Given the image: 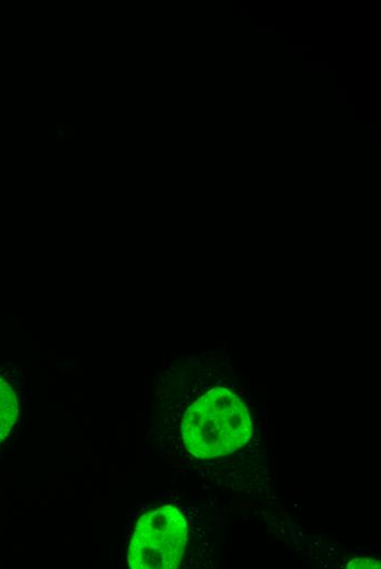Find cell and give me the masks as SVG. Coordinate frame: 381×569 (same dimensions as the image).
<instances>
[{"instance_id": "cell-1", "label": "cell", "mask_w": 381, "mask_h": 569, "mask_svg": "<svg viewBox=\"0 0 381 569\" xmlns=\"http://www.w3.org/2000/svg\"><path fill=\"white\" fill-rule=\"evenodd\" d=\"M252 433L244 402L224 387H216L198 398L185 413L182 436L196 457L213 458L243 446Z\"/></svg>"}, {"instance_id": "cell-2", "label": "cell", "mask_w": 381, "mask_h": 569, "mask_svg": "<svg viewBox=\"0 0 381 569\" xmlns=\"http://www.w3.org/2000/svg\"><path fill=\"white\" fill-rule=\"evenodd\" d=\"M187 543V523L181 511L162 506L142 515L128 548L132 569H174Z\"/></svg>"}, {"instance_id": "cell-3", "label": "cell", "mask_w": 381, "mask_h": 569, "mask_svg": "<svg viewBox=\"0 0 381 569\" xmlns=\"http://www.w3.org/2000/svg\"><path fill=\"white\" fill-rule=\"evenodd\" d=\"M18 398L12 387L0 376V442L8 436L19 413Z\"/></svg>"}, {"instance_id": "cell-4", "label": "cell", "mask_w": 381, "mask_h": 569, "mask_svg": "<svg viewBox=\"0 0 381 569\" xmlns=\"http://www.w3.org/2000/svg\"><path fill=\"white\" fill-rule=\"evenodd\" d=\"M380 561L373 558H354L347 565V568H380Z\"/></svg>"}, {"instance_id": "cell-5", "label": "cell", "mask_w": 381, "mask_h": 569, "mask_svg": "<svg viewBox=\"0 0 381 569\" xmlns=\"http://www.w3.org/2000/svg\"><path fill=\"white\" fill-rule=\"evenodd\" d=\"M303 70H327V61H302Z\"/></svg>"}, {"instance_id": "cell-6", "label": "cell", "mask_w": 381, "mask_h": 569, "mask_svg": "<svg viewBox=\"0 0 381 569\" xmlns=\"http://www.w3.org/2000/svg\"><path fill=\"white\" fill-rule=\"evenodd\" d=\"M286 53H310L311 45L310 44H285Z\"/></svg>"}, {"instance_id": "cell-7", "label": "cell", "mask_w": 381, "mask_h": 569, "mask_svg": "<svg viewBox=\"0 0 381 569\" xmlns=\"http://www.w3.org/2000/svg\"><path fill=\"white\" fill-rule=\"evenodd\" d=\"M251 35H275L276 27L275 26H250Z\"/></svg>"}, {"instance_id": "cell-8", "label": "cell", "mask_w": 381, "mask_h": 569, "mask_svg": "<svg viewBox=\"0 0 381 569\" xmlns=\"http://www.w3.org/2000/svg\"><path fill=\"white\" fill-rule=\"evenodd\" d=\"M346 89L345 88H337V104L338 105H345L346 104V98H345V94H346Z\"/></svg>"}, {"instance_id": "cell-9", "label": "cell", "mask_w": 381, "mask_h": 569, "mask_svg": "<svg viewBox=\"0 0 381 569\" xmlns=\"http://www.w3.org/2000/svg\"><path fill=\"white\" fill-rule=\"evenodd\" d=\"M241 16L242 18H249L250 16V10L249 9H241Z\"/></svg>"}]
</instances>
